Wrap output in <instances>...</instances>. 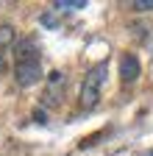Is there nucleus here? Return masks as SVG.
<instances>
[{"mask_svg":"<svg viewBox=\"0 0 153 156\" xmlns=\"http://www.w3.org/2000/svg\"><path fill=\"white\" fill-rule=\"evenodd\" d=\"M103 81H106V64H95V67L86 73L84 84H81V109L98 106L100 92H103Z\"/></svg>","mask_w":153,"mask_h":156,"instance_id":"obj_1","label":"nucleus"},{"mask_svg":"<svg viewBox=\"0 0 153 156\" xmlns=\"http://www.w3.org/2000/svg\"><path fill=\"white\" fill-rule=\"evenodd\" d=\"M64 87H67V75L61 70H53L47 75V84H45V92H42V106H47V109L59 106L61 98H64Z\"/></svg>","mask_w":153,"mask_h":156,"instance_id":"obj_2","label":"nucleus"},{"mask_svg":"<svg viewBox=\"0 0 153 156\" xmlns=\"http://www.w3.org/2000/svg\"><path fill=\"white\" fill-rule=\"evenodd\" d=\"M14 81L20 87H33L42 81V64L39 62H17L14 64Z\"/></svg>","mask_w":153,"mask_h":156,"instance_id":"obj_3","label":"nucleus"},{"mask_svg":"<svg viewBox=\"0 0 153 156\" xmlns=\"http://www.w3.org/2000/svg\"><path fill=\"white\" fill-rule=\"evenodd\" d=\"M142 67H139V58L134 56V53H123L120 56V81L123 84H134L139 78Z\"/></svg>","mask_w":153,"mask_h":156,"instance_id":"obj_4","label":"nucleus"},{"mask_svg":"<svg viewBox=\"0 0 153 156\" xmlns=\"http://www.w3.org/2000/svg\"><path fill=\"white\" fill-rule=\"evenodd\" d=\"M14 58L17 62H39V42H36L33 36L17 42L14 45Z\"/></svg>","mask_w":153,"mask_h":156,"instance_id":"obj_5","label":"nucleus"},{"mask_svg":"<svg viewBox=\"0 0 153 156\" xmlns=\"http://www.w3.org/2000/svg\"><path fill=\"white\" fill-rule=\"evenodd\" d=\"M14 42H17V31H14V25L3 23V25H0V48H11Z\"/></svg>","mask_w":153,"mask_h":156,"instance_id":"obj_6","label":"nucleus"},{"mask_svg":"<svg viewBox=\"0 0 153 156\" xmlns=\"http://www.w3.org/2000/svg\"><path fill=\"white\" fill-rule=\"evenodd\" d=\"M84 6H86L84 0H56L53 11H75V9H84Z\"/></svg>","mask_w":153,"mask_h":156,"instance_id":"obj_7","label":"nucleus"},{"mask_svg":"<svg viewBox=\"0 0 153 156\" xmlns=\"http://www.w3.org/2000/svg\"><path fill=\"white\" fill-rule=\"evenodd\" d=\"M131 9L134 11H153V0H134Z\"/></svg>","mask_w":153,"mask_h":156,"instance_id":"obj_8","label":"nucleus"},{"mask_svg":"<svg viewBox=\"0 0 153 156\" xmlns=\"http://www.w3.org/2000/svg\"><path fill=\"white\" fill-rule=\"evenodd\" d=\"M56 23H59V20H56L53 14H42V25H47V28H53Z\"/></svg>","mask_w":153,"mask_h":156,"instance_id":"obj_9","label":"nucleus"},{"mask_svg":"<svg viewBox=\"0 0 153 156\" xmlns=\"http://www.w3.org/2000/svg\"><path fill=\"white\" fill-rule=\"evenodd\" d=\"M33 117H36L39 123H45V112H42V109H36V112H33Z\"/></svg>","mask_w":153,"mask_h":156,"instance_id":"obj_10","label":"nucleus"}]
</instances>
